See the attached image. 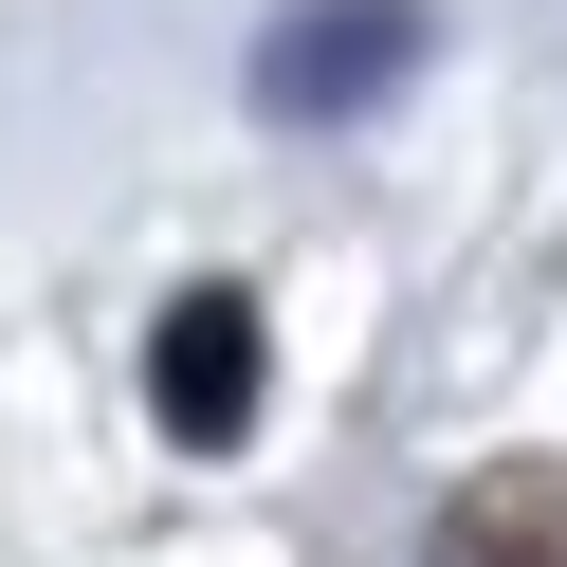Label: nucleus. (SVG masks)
<instances>
[{
    "instance_id": "obj_2",
    "label": "nucleus",
    "mask_w": 567,
    "mask_h": 567,
    "mask_svg": "<svg viewBox=\"0 0 567 567\" xmlns=\"http://www.w3.org/2000/svg\"><path fill=\"white\" fill-rule=\"evenodd\" d=\"M421 567H567V457H476L440 494V549Z\"/></svg>"
},
{
    "instance_id": "obj_1",
    "label": "nucleus",
    "mask_w": 567,
    "mask_h": 567,
    "mask_svg": "<svg viewBox=\"0 0 567 567\" xmlns=\"http://www.w3.org/2000/svg\"><path fill=\"white\" fill-rule=\"evenodd\" d=\"M257 384H275L257 293H184V311L147 330V403H165V440H184V457H238V440H257Z\"/></svg>"
},
{
    "instance_id": "obj_3",
    "label": "nucleus",
    "mask_w": 567,
    "mask_h": 567,
    "mask_svg": "<svg viewBox=\"0 0 567 567\" xmlns=\"http://www.w3.org/2000/svg\"><path fill=\"white\" fill-rule=\"evenodd\" d=\"M403 55H421L403 0H348V19H293V38L257 55V92H275V111H348V92H384Z\"/></svg>"
}]
</instances>
